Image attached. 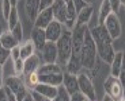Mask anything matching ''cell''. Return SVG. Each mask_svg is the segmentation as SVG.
Returning a JSON list of instances; mask_svg holds the SVG:
<instances>
[{
	"label": "cell",
	"instance_id": "obj_39",
	"mask_svg": "<svg viewBox=\"0 0 125 101\" xmlns=\"http://www.w3.org/2000/svg\"><path fill=\"white\" fill-rule=\"evenodd\" d=\"M0 101H8V97H7V93L4 90V86L0 88Z\"/></svg>",
	"mask_w": 125,
	"mask_h": 101
},
{
	"label": "cell",
	"instance_id": "obj_36",
	"mask_svg": "<svg viewBox=\"0 0 125 101\" xmlns=\"http://www.w3.org/2000/svg\"><path fill=\"white\" fill-rule=\"evenodd\" d=\"M110 6H112V9L113 12H118L120 11V7H121V3H120V0H109Z\"/></svg>",
	"mask_w": 125,
	"mask_h": 101
},
{
	"label": "cell",
	"instance_id": "obj_20",
	"mask_svg": "<svg viewBox=\"0 0 125 101\" xmlns=\"http://www.w3.org/2000/svg\"><path fill=\"white\" fill-rule=\"evenodd\" d=\"M0 43H1V46L6 47L7 50H12L14 47L19 46V42L15 39V37H14L12 34H11V31H3V34H1V37H0Z\"/></svg>",
	"mask_w": 125,
	"mask_h": 101
},
{
	"label": "cell",
	"instance_id": "obj_41",
	"mask_svg": "<svg viewBox=\"0 0 125 101\" xmlns=\"http://www.w3.org/2000/svg\"><path fill=\"white\" fill-rule=\"evenodd\" d=\"M22 101H34V98H33V94H31V92H29L27 94H26V97L23 98Z\"/></svg>",
	"mask_w": 125,
	"mask_h": 101
},
{
	"label": "cell",
	"instance_id": "obj_4",
	"mask_svg": "<svg viewBox=\"0 0 125 101\" xmlns=\"http://www.w3.org/2000/svg\"><path fill=\"white\" fill-rule=\"evenodd\" d=\"M3 85L8 86L16 96V100L18 101H22L23 98L26 97V94L29 93V89L26 86L25 81L21 78L19 76H10L4 80Z\"/></svg>",
	"mask_w": 125,
	"mask_h": 101
},
{
	"label": "cell",
	"instance_id": "obj_19",
	"mask_svg": "<svg viewBox=\"0 0 125 101\" xmlns=\"http://www.w3.org/2000/svg\"><path fill=\"white\" fill-rule=\"evenodd\" d=\"M122 55H124V51H116V54H114V58H113L112 63H110V76L117 77V78H118L120 73H121Z\"/></svg>",
	"mask_w": 125,
	"mask_h": 101
},
{
	"label": "cell",
	"instance_id": "obj_44",
	"mask_svg": "<svg viewBox=\"0 0 125 101\" xmlns=\"http://www.w3.org/2000/svg\"><path fill=\"white\" fill-rule=\"evenodd\" d=\"M10 3H11V6H12V7H16V6H18V0H10Z\"/></svg>",
	"mask_w": 125,
	"mask_h": 101
},
{
	"label": "cell",
	"instance_id": "obj_32",
	"mask_svg": "<svg viewBox=\"0 0 125 101\" xmlns=\"http://www.w3.org/2000/svg\"><path fill=\"white\" fill-rule=\"evenodd\" d=\"M86 100V96L79 90V92H75L73 94L69 96V101H84Z\"/></svg>",
	"mask_w": 125,
	"mask_h": 101
},
{
	"label": "cell",
	"instance_id": "obj_43",
	"mask_svg": "<svg viewBox=\"0 0 125 101\" xmlns=\"http://www.w3.org/2000/svg\"><path fill=\"white\" fill-rule=\"evenodd\" d=\"M124 70L125 71V53H124V55H122V65H121V71Z\"/></svg>",
	"mask_w": 125,
	"mask_h": 101
},
{
	"label": "cell",
	"instance_id": "obj_15",
	"mask_svg": "<svg viewBox=\"0 0 125 101\" xmlns=\"http://www.w3.org/2000/svg\"><path fill=\"white\" fill-rule=\"evenodd\" d=\"M41 66V61H40V57L37 54H33L30 55L29 58L25 59V67H23V76H27V74H31L37 71Z\"/></svg>",
	"mask_w": 125,
	"mask_h": 101
},
{
	"label": "cell",
	"instance_id": "obj_29",
	"mask_svg": "<svg viewBox=\"0 0 125 101\" xmlns=\"http://www.w3.org/2000/svg\"><path fill=\"white\" fill-rule=\"evenodd\" d=\"M10 58H11V50H7L0 43V65H4Z\"/></svg>",
	"mask_w": 125,
	"mask_h": 101
},
{
	"label": "cell",
	"instance_id": "obj_34",
	"mask_svg": "<svg viewBox=\"0 0 125 101\" xmlns=\"http://www.w3.org/2000/svg\"><path fill=\"white\" fill-rule=\"evenodd\" d=\"M72 3H73V6H75V8H76V11H78V12L80 11L82 8H84L86 6H88L84 0H72Z\"/></svg>",
	"mask_w": 125,
	"mask_h": 101
},
{
	"label": "cell",
	"instance_id": "obj_28",
	"mask_svg": "<svg viewBox=\"0 0 125 101\" xmlns=\"http://www.w3.org/2000/svg\"><path fill=\"white\" fill-rule=\"evenodd\" d=\"M52 101H69V94L64 86H59V93Z\"/></svg>",
	"mask_w": 125,
	"mask_h": 101
},
{
	"label": "cell",
	"instance_id": "obj_27",
	"mask_svg": "<svg viewBox=\"0 0 125 101\" xmlns=\"http://www.w3.org/2000/svg\"><path fill=\"white\" fill-rule=\"evenodd\" d=\"M10 31H11V34L15 37V39L18 40L19 43L23 40V27H22V23H21V22H18V23L15 24V27H14L12 30H10Z\"/></svg>",
	"mask_w": 125,
	"mask_h": 101
},
{
	"label": "cell",
	"instance_id": "obj_12",
	"mask_svg": "<svg viewBox=\"0 0 125 101\" xmlns=\"http://www.w3.org/2000/svg\"><path fill=\"white\" fill-rule=\"evenodd\" d=\"M31 40H33V43H34L35 50L41 51V50L44 49L45 43L48 42L45 28H40V27H35L34 26V28H33V31H31Z\"/></svg>",
	"mask_w": 125,
	"mask_h": 101
},
{
	"label": "cell",
	"instance_id": "obj_1",
	"mask_svg": "<svg viewBox=\"0 0 125 101\" xmlns=\"http://www.w3.org/2000/svg\"><path fill=\"white\" fill-rule=\"evenodd\" d=\"M91 37H93L95 46H97V53L98 57L106 63H112L113 58H114V47H113V39L109 35L106 27L103 24H98L97 27H94L93 30H90Z\"/></svg>",
	"mask_w": 125,
	"mask_h": 101
},
{
	"label": "cell",
	"instance_id": "obj_8",
	"mask_svg": "<svg viewBox=\"0 0 125 101\" xmlns=\"http://www.w3.org/2000/svg\"><path fill=\"white\" fill-rule=\"evenodd\" d=\"M62 28H64V24H61L56 19H53L48 24V27L45 28L48 42H57V39L61 37V34H62Z\"/></svg>",
	"mask_w": 125,
	"mask_h": 101
},
{
	"label": "cell",
	"instance_id": "obj_11",
	"mask_svg": "<svg viewBox=\"0 0 125 101\" xmlns=\"http://www.w3.org/2000/svg\"><path fill=\"white\" fill-rule=\"evenodd\" d=\"M53 19H54L53 11H52V7H49V8L42 9V11L38 12L37 18H35V20H34V26L35 27H40V28H46L48 24H49Z\"/></svg>",
	"mask_w": 125,
	"mask_h": 101
},
{
	"label": "cell",
	"instance_id": "obj_49",
	"mask_svg": "<svg viewBox=\"0 0 125 101\" xmlns=\"http://www.w3.org/2000/svg\"><path fill=\"white\" fill-rule=\"evenodd\" d=\"M84 101H90V100H88V98H87V97H86V100H84Z\"/></svg>",
	"mask_w": 125,
	"mask_h": 101
},
{
	"label": "cell",
	"instance_id": "obj_17",
	"mask_svg": "<svg viewBox=\"0 0 125 101\" xmlns=\"http://www.w3.org/2000/svg\"><path fill=\"white\" fill-rule=\"evenodd\" d=\"M64 80V73H53V74H41L40 82L48 84L53 86H61Z\"/></svg>",
	"mask_w": 125,
	"mask_h": 101
},
{
	"label": "cell",
	"instance_id": "obj_7",
	"mask_svg": "<svg viewBox=\"0 0 125 101\" xmlns=\"http://www.w3.org/2000/svg\"><path fill=\"white\" fill-rule=\"evenodd\" d=\"M103 26L106 27L109 35L112 37V39H117V38L121 37V32H122V27H121V22H120V18L116 12H112L109 16L106 18Z\"/></svg>",
	"mask_w": 125,
	"mask_h": 101
},
{
	"label": "cell",
	"instance_id": "obj_48",
	"mask_svg": "<svg viewBox=\"0 0 125 101\" xmlns=\"http://www.w3.org/2000/svg\"><path fill=\"white\" fill-rule=\"evenodd\" d=\"M118 101H125V97H124V96H122V97H121V98H120V100H118Z\"/></svg>",
	"mask_w": 125,
	"mask_h": 101
},
{
	"label": "cell",
	"instance_id": "obj_25",
	"mask_svg": "<svg viewBox=\"0 0 125 101\" xmlns=\"http://www.w3.org/2000/svg\"><path fill=\"white\" fill-rule=\"evenodd\" d=\"M25 77H26L25 84H26V86H27V89H30V90H33V89L40 84V74H38V71L27 74V76H25Z\"/></svg>",
	"mask_w": 125,
	"mask_h": 101
},
{
	"label": "cell",
	"instance_id": "obj_42",
	"mask_svg": "<svg viewBox=\"0 0 125 101\" xmlns=\"http://www.w3.org/2000/svg\"><path fill=\"white\" fill-rule=\"evenodd\" d=\"M102 101H116V100H113L109 94H105V96H103V98H102Z\"/></svg>",
	"mask_w": 125,
	"mask_h": 101
},
{
	"label": "cell",
	"instance_id": "obj_24",
	"mask_svg": "<svg viewBox=\"0 0 125 101\" xmlns=\"http://www.w3.org/2000/svg\"><path fill=\"white\" fill-rule=\"evenodd\" d=\"M38 74H53V73H62V67L59 63H44L38 69Z\"/></svg>",
	"mask_w": 125,
	"mask_h": 101
},
{
	"label": "cell",
	"instance_id": "obj_5",
	"mask_svg": "<svg viewBox=\"0 0 125 101\" xmlns=\"http://www.w3.org/2000/svg\"><path fill=\"white\" fill-rule=\"evenodd\" d=\"M78 82H79V90H80L90 101L97 100V93H95V86L91 81L90 76L86 71L82 70L78 74Z\"/></svg>",
	"mask_w": 125,
	"mask_h": 101
},
{
	"label": "cell",
	"instance_id": "obj_38",
	"mask_svg": "<svg viewBox=\"0 0 125 101\" xmlns=\"http://www.w3.org/2000/svg\"><path fill=\"white\" fill-rule=\"evenodd\" d=\"M11 58H12V61H15V59L21 58V55H19V46L14 47V49L11 50Z\"/></svg>",
	"mask_w": 125,
	"mask_h": 101
},
{
	"label": "cell",
	"instance_id": "obj_13",
	"mask_svg": "<svg viewBox=\"0 0 125 101\" xmlns=\"http://www.w3.org/2000/svg\"><path fill=\"white\" fill-rule=\"evenodd\" d=\"M62 86L65 88L68 94H73L75 92H79V82H78V76L71 74L68 71L64 73V80H62Z\"/></svg>",
	"mask_w": 125,
	"mask_h": 101
},
{
	"label": "cell",
	"instance_id": "obj_2",
	"mask_svg": "<svg viewBox=\"0 0 125 101\" xmlns=\"http://www.w3.org/2000/svg\"><path fill=\"white\" fill-rule=\"evenodd\" d=\"M98 53H97V46L94 42L93 37H91L90 30H87L84 35V42H83V47H82V65L83 69L93 71L94 76H97L99 65H98Z\"/></svg>",
	"mask_w": 125,
	"mask_h": 101
},
{
	"label": "cell",
	"instance_id": "obj_52",
	"mask_svg": "<svg viewBox=\"0 0 125 101\" xmlns=\"http://www.w3.org/2000/svg\"><path fill=\"white\" fill-rule=\"evenodd\" d=\"M95 101H97V100H95Z\"/></svg>",
	"mask_w": 125,
	"mask_h": 101
},
{
	"label": "cell",
	"instance_id": "obj_47",
	"mask_svg": "<svg viewBox=\"0 0 125 101\" xmlns=\"http://www.w3.org/2000/svg\"><path fill=\"white\" fill-rule=\"evenodd\" d=\"M1 34H3V27L0 26V37H1Z\"/></svg>",
	"mask_w": 125,
	"mask_h": 101
},
{
	"label": "cell",
	"instance_id": "obj_33",
	"mask_svg": "<svg viewBox=\"0 0 125 101\" xmlns=\"http://www.w3.org/2000/svg\"><path fill=\"white\" fill-rule=\"evenodd\" d=\"M30 92H31V94H33V98H34V101H52L50 98H48V97H45V96L40 94V93L35 92V90H30Z\"/></svg>",
	"mask_w": 125,
	"mask_h": 101
},
{
	"label": "cell",
	"instance_id": "obj_46",
	"mask_svg": "<svg viewBox=\"0 0 125 101\" xmlns=\"http://www.w3.org/2000/svg\"><path fill=\"white\" fill-rule=\"evenodd\" d=\"M120 3H121V6H125V0H120Z\"/></svg>",
	"mask_w": 125,
	"mask_h": 101
},
{
	"label": "cell",
	"instance_id": "obj_22",
	"mask_svg": "<svg viewBox=\"0 0 125 101\" xmlns=\"http://www.w3.org/2000/svg\"><path fill=\"white\" fill-rule=\"evenodd\" d=\"M33 54H35V46H34V43H33L31 39L26 40L23 45L19 46V55H21V58L22 59L29 58V57L33 55Z\"/></svg>",
	"mask_w": 125,
	"mask_h": 101
},
{
	"label": "cell",
	"instance_id": "obj_50",
	"mask_svg": "<svg viewBox=\"0 0 125 101\" xmlns=\"http://www.w3.org/2000/svg\"><path fill=\"white\" fill-rule=\"evenodd\" d=\"M65 1H68V0H65Z\"/></svg>",
	"mask_w": 125,
	"mask_h": 101
},
{
	"label": "cell",
	"instance_id": "obj_31",
	"mask_svg": "<svg viewBox=\"0 0 125 101\" xmlns=\"http://www.w3.org/2000/svg\"><path fill=\"white\" fill-rule=\"evenodd\" d=\"M1 3H3V16L7 20L10 12H11V9H12V6H11V3H10V0H1Z\"/></svg>",
	"mask_w": 125,
	"mask_h": 101
},
{
	"label": "cell",
	"instance_id": "obj_23",
	"mask_svg": "<svg viewBox=\"0 0 125 101\" xmlns=\"http://www.w3.org/2000/svg\"><path fill=\"white\" fill-rule=\"evenodd\" d=\"M113 12L112 9V6H110L109 0H102V3H101V7H99V16H98V22H99V24H103L106 18Z\"/></svg>",
	"mask_w": 125,
	"mask_h": 101
},
{
	"label": "cell",
	"instance_id": "obj_26",
	"mask_svg": "<svg viewBox=\"0 0 125 101\" xmlns=\"http://www.w3.org/2000/svg\"><path fill=\"white\" fill-rule=\"evenodd\" d=\"M18 22H21V20H19L18 8H16V7H12V9H11V12H10V15H8V19H7V24H8L10 30H12Z\"/></svg>",
	"mask_w": 125,
	"mask_h": 101
},
{
	"label": "cell",
	"instance_id": "obj_40",
	"mask_svg": "<svg viewBox=\"0 0 125 101\" xmlns=\"http://www.w3.org/2000/svg\"><path fill=\"white\" fill-rule=\"evenodd\" d=\"M3 82H4V80H3V65H0V88L3 86Z\"/></svg>",
	"mask_w": 125,
	"mask_h": 101
},
{
	"label": "cell",
	"instance_id": "obj_37",
	"mask_svg": "<svg viewBox=\"0 0 125 101\" xmlns=\"http://www.w3.org/2000/svg\"><path fill=\"white\" fill-rule=\"evenodd\" d=\"M52 3H53V0H40V11L52 7Z\"/></svg>",
	"mask_w": 125,
	"mask_h": 101
},
{
	"label": "cell",
	"instance_id": "obj_9",
	"mask_svg": "<svg viewBox=\"0 0 125 101\" xmlns=\"http://www.w3.org/2000/svg\"><path fill=\"white\" fill-rule=\"evenodd\" d=\"M42 59L45 63H57V46L56 42H46L41 50Z\"/></svg>",
	"mask_w": 125,
	"mask_h": 101
},
{
	"label": "cell",
	"instance_id": "obj_21",
	"mask_svg": "<svg viewBox=\"0 0 125 101\" xmlns=\"http://www.w3.org/2000/svg\"><path fill=\"white\" fill-rule=\"evenodd\" d=\"M93 6L88 4L84 8H82L80 11L78 12V18H76V24H87L88 22H90L91 16H93Z\"/></svg>",
	"mask_w": 125,
	"mask_h": 101
},
{
	"label": "cell",
	"instance_id": "obj_18",
	"mask_svg": "<svg viewBox=\"0 0 125 101\" xmlns=\"http://www.w3.org/2000/svg\"><path fill=\"white\" fill-rule=\"evenodd\" d=\"M25 12L31 22H34L40 12V0H25Z\"/></svg>",
	"mask_w": 125,
	"mask_h": 101
},
{
	"label": "cell",
	"instance_id": "obj_53",
	"mask_svg": "<svg viewBox=\"0 0 125 101\" xmlns=\"http://www.w3.org/2000/svg\"><path fill=\"white\" fill-rule=\"evenodd\" d=\"M124 7H125V6H124Z\"/></svg>",
	"mask_w": 125,
	"mask_h": 101
},
{
	"label": "cell",
	"instance_id": "obj_14",
	"mask_svg": "<svg viewBox=\"0 0 125 101\" xmlns=\"http://www.w3.org/2000/svg\"><path fill=\"white\" fill-rule=\"evenodd\" d=\"M76 18H78V11H76L75 6L72 3V0L67 1V18H65V26L68 30H73V27L76 26Z\"/></svg>",
	"mask_w": 125,
	"mask_h": 101
},
{
	"label": "cell",
	"instance_id": "obj_6",
	"mask_svg": "<svg viewBox=\"0 0 125 101\" xmlns=\"http://www.w3.org/2000/svg\"><path fill=\"white\" fill-rule=\"evenodd\" d=\"M103 88H105L106 94H109L113 100H116V101H118L120 98L124 96V89H122V85H121V82H120V80L117 77L109 76L106 80H105Z\"/></svg>",
	"mask_w": 125,
	"mask_h": 101
},
{
	"label": "cell",
	"instance_id": "obj_16",
	"mask_svg": "<svg viewBox=\"0 0 125 101\" xmlns=\"http://www.w3.org/2000/svg\"><path fill=\"white\" fill-rule=\"evenodd\" d=\"M33 90L38 92L40 94L45 96V97L50 98V100H53V98L57 96V93H59V86H53V85H48V84L40 82Z\"/></svg>",
	"mask_w": 125,
	"mask_h": 101
},
{
	"label": "cell",
	"instance_id": "obj_30",
	"mask_svg": "<svg viewBox=\"0 0 125 101\" xmlns=\"http://www.w3.org/2000/svg\"><path fill=\"white\" fill-rule=\"evenodd\" d=\"M23 67H25V59L18 58L14 61V70L16 76H23Z\"/></svg>",
	"mask_w": 125,
	"mask_h": 101
},
{
	"label": "cell",
	"instance_id": "obj_51",
	"mask_svg": "<svg viewBox=\"0 0 125 101\" xmlns=\"http://www.w3.org/2000/svg\"><path fill=\"white\" fill-rule=\"evenodd\" d=\"M0 1H1V0H0Z\"/></svg>",
	"mask_w": 125,
	"mask_h": 101
},
{
	"label": "cell",
	"instance_id": "obj_45",
	"mask_svg": "<svg viewBox=\"0 0 125 101\" xmlns=\"http://www.w3.org/2000/svg\"><path fill=\"white\" fill-rule=\"evenodd\" d=\"M84 1H86V3H87V4H91V3H94L95 0H84Z\"/></svg>",
	"mask_w": 125,
	"mask_h": 101
},
{
	"label": "cell",
	"instance_id": "obj_10",
	"mask_svg": "<svg viewBox=\"0 0 125 101\" xmlns=\"http://www.w3.org/2000/svg\"><path fill=\"white\" fill-rule=\"evenodd\" d=\"M52 11H53L54 19L57 22H60L61 24H64L65 23V18H67V1L65 0H53Z\"/></svg>",
	"mask_w": 125,
	"mask_h": 101
},
{
	"label": "cell",
	"instance_id": "obj_35",
	"mask_svg": "<svg viewBox=\"0 0 125 101\" xmlns=\"http://www.w3.org/2000/svg\"><path fill=\"white\" fill-rule=\"evenodd\" d=\"M4 86V90H6V93H7V97H8V101H18L16 100V96H15V93L11 90V89L8 88V86H6V85H3Z\"/></svg>",
	"mask_w": 125,
	"mask_h": 101
},
{
	"label": "cell",
	"instance_id": "obj_3",
	"mask_svg": "<svg viewBox=\"0 0 125 101\" xmlns=\"http://www.w3.org/2000/svg\"><path fill=\"white\" fill-rule=\"evenodd\" d=\"M56 46H57V63L60 66L61 65L65 66L72 51V31L68 30L65 26L62 28L61 37L57 39Z\"/></svg>",
	"mask_w": 125,
	"mask_h": 101
}]
</instances>
